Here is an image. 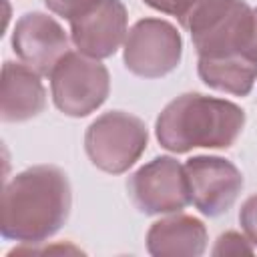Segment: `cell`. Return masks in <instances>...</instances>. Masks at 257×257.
<instances>
[{
    "label": "cell",
    "mask_w": 257,
    "mask_h": 257,
    "mask_svg": "<svg viewBox=\"0 0 257 257\" xmlns=\"http://www.w3.org/2000/svg\"><path fill=\"white\" fill-rule=\"evenodd\" d=\"M70 205L72 193L64 171L52 165L30 167L4 185L2 237L20 243H42L66 223Z\"/></svg>",
    "instance_id": "6da1fadb"
},
{
    "label": "cell",
    "mask_w": 257,
    "mask_h": 257,
    "mask_svg": "<svg viewBox=\"0 0 257 257\" xmlns=\"http://www.w3.org/2000/svg\"><path fill=\"white\" fill-rule=\"evenodd\" d=\"M245 112L231 100L185 92L171 100L157 118L155 133L163 149L189 153L191 149H229L241 135Z\"/></svg>",
    "instance_id": "7a4b0ae2"
},
{
    "label": "cell",
    "mask_w": 257,
    "mask_h": 257,
    "mask_svg": "<svg viewBox=\"0 0 257 257\" xmlns=\"http://www.w3.org/2000/svg\"><path fill=\"white\" fill-rule=\"evenodd\" d=\"M147 143V124L139 116L122 110L100 114L84 135V149L90 163L110 175L128 171L145 153Z\"/></svg>",
    "instance_id": "3957f363"
},
{
    "label": "cell",
    "mask_w": 257,
    "mask_h": 257,
    "mask_svg": "<svg viewBox=\"0 0 257 257\" xmlns=\"http://www.w3.org/2000/svg\"><path fill=\"white\" fill-rule=\"evenodd\" d=\"M52 100L66 116H88L104 104L110 76L104 64L82 52H68L50 74Z\"/></svg>",
    "instance_id": "277c9868"
},
{
    "label": "cell",
    "mask_w": 257,
    "mask_h": 257,
    "mask_svg": "<svg viewBox=\"0 0 257 257\" xmlns=\"http://www.w3.org/2000/svg\"><path fill=\"white\" fill-rule=\"evenodd\" d=\"M181 56V34L167 20L143 18L126 32L122 60L126 70L141 78H161L173 72Z\"/></svg>",
    "instance_id": "5b68a950"
},
{
    "label": "cell",
    "mask_w": 257,
    "mask_h": 257,
    "mask_svg": "<svg viewBox=\"0 0 257 257\" xmlns=\"http://www.w3.org/2000/svg\"><path fill=\"white\" fill-rule=\"evenodd\" d=\"M133 205L145 215L177 213L191 203L185 167L173 157H157L126 181Z\"/></svg>",
    "instance_id": "8992f818"
},
{
    "label": "cell",
    "mask_w": 257,
    "mask_h": 257,
    "mask_svg": "<svg viewBox=\"0 0 257 257\" xmlns=\"http://www.w3.org/2000/svg\"><path fill=\"white\" fill-rule=\"evenodd\" d=\"M183 167L191 203L207 217H219L229 211L243 189L241 171L227 159L199 155Z\"/></svg>",
    "instance_id": "52a82bcc"
},
{
    "label": "cell",
    "mask_w": 257,
    "mask_h": 257,
    "mask_svg": "<svg viewBox=\"0 0 257 257\" xmlns=\"http://www.w3.org/2000/svg\"><path fill=\"white\" fill-rule=\"evenodd\" d=\"M12 50L40 76H50L56 64L70 52L62 26L42 12H28L16 22Z\"/></svg>",
    "instance_id": "ba28073f"
},
{
    "label": "cell",
    "mask_w": 257,
    "mask_h": 257,
    "mask_svg": "<svg viewBox=\"0 0 257 257\" xmlns=\"http://www.w3.org/2000/svg\"><path fill=\"white\" fill-rule=\"evenodd\" d=\"M126 8L120 0H102L96 8L70 22V38L90 58L112 56L126 38Z\"/></svg>",
    "instance_id": "9c48e42d"
},
{
    "label": "cell",
    "mask_w": 257,
    "mask_h": 257,
    "mask_svg": "<svg viewBox=\"0 0 257 257\" xmlns=\"http://www.w3.org/2000/svg\"><path fill=\"white\" fill-rule=\"evenodd\" d=\"M253 32V8L243 0H233L229 8L203 30L191 34L199 56L215 58L245 54ZM247 56V54H245Z\"/></svg>",
    "instance_id": "30bf717a"
},
{
    "label": "cell",
    "mask_w": 257,
    "mask_h": 257,
    "mask_svg": "<svg viewBox=\"0 0 257 257\" xmlns=\"http://www.w3.org/2000/svg\"><path fill=\"white\" fill-rule=\"evenodd\" d=\"M46 90L40 74L30 66L6 60L2 66L0 116L4 122H22L44 110Z\"/></svg>",
    "instance_id": "8fae6325"
},
{
    "label": "cell",
    "mask_w": 257,
    "mask_h": 257,
    "mask_svg": "<svg viewBox=\"0 0 257 257\" xmlns=\"http://www.w3.org/2000/svg\"><path fill=\"white\" fill-rule=\"evenodd\" d=\"M207 249V229L191 215L155 221L147 233V251L155 257H199Z\"/></svg>",
    "instance_id": "7c38bea8"
},
{
    "label": "cell",
    "mask_w": 257,
    "mask_h": 257,
    "mask_svg": "<svg viewBox=\"0 0 257 257\" xmlns=\"http://www.w3.org/2000/svg\"><path fill=\"white\" fill-rule=\"evenodd\" d=\"M197 72L207 86L235 96L249 94L257 80V64L245 54H229L215 58L199 56Z\"/></svg>",
    "instance_id": "4fadbf2b"
},
{
    "label": "cell",
    "mask_w": 257,
    "mask_h": 257,
    "mask_svg": "<svg viewBox=\"0 0 257 257\" xmlns=\"http://www.w3.org/2000/svg\"><path fill=\"white\" fill-rule=\"evenodd\" d=\"M231 2L233 0H179L173 16H177L179 24L189 30V34H195L221 16Z\"/></svg>",
    "instance_id": "5bb4252c"
},
{
    "label": "cell",
    "mask_w": 257,
    "mask_h": 257,
    "mask_svg": "<svg viewBox=\"0 0 257 257\" xmlns=\"http://www.w3.org/2000/svg\"><path fill=\"white\" fill-rule=\"evenodd\" d=\"M102 0H44L46 8L62 18H66L68 22L84 16L86 12H90L92 8H96Z\"/></svg>",
    "instance_id": "9a60e30c"
},
{
    "label": "cell",
    "mask_w": 257,
    "mask_h": 257,
    "mask_svg": "<svg viewBox=\"0 0 257 257\" xmlns=\"http://www.w3.org/2000/svg\"><path fill=\"white\" fill-rule=\"evenodd\" d=\"M241 253L251 255L253 253V247H251V241L249 239L241 237L235 231L223 233L217 239L215 247H213V255H241Z\"/></svg>",
    "instance_id": "2e32d148"
},
{
    "label": "cell",
    "mask_w": 257,
    "mask_h": 257,
    "mask_svg": "<svg viewBox=\"0 0 257 257\" xmlns=\"http://www.w3.org/2000/svg\"><path fill=\"white\" fill-rule=\"evenodd\" d=\"M239 223L247 235V239L251 241L253 247H257V195H251L239 211Z\"/></svg>",
    "instance_id": "e0dca14e"
},
{
    "label": "cell",
    "mask_w": 257,
    "mask_h": 257,
    "mask_svg": "<svg viewBox=\"0 0 257 257\" xmlns=\"http://www.w3.org/2000/svg\"><path fill=\"white\" fill-rule=\"evenodd\" d=\"M147 6H151L153 10H159V12H165V14H175V8H177V2L179 0H143Z\"/></svg>",
    "instance_id": "ac0fdd59"
},
{
    "label": "cell",
    "mask_w": 257,
    "mask_h": 257,
    "mask_svg": "<svg viewBox=\"0 0 257 257\" xmlns=\"http://www.w3.org/2000/svg\"><path fill=\"white\" fill-rule=\"evenodd\" d=\"M247 58H251L257 64V8L253 10V32H251V40L247 46Z\"/></svg>",
    "instance_id": "d6986e66"
}]
</instances>
